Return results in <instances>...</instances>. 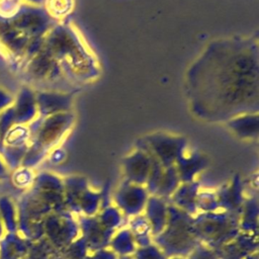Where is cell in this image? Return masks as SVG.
<instances>
[{
	"label": "cell",
	"instance_id": "obj_1",
	"mask_svg": "<svg viewBox=\"0 0 259 259\" xmlns=\"http://www.w3.org/2000/svg\"><path fill=\"white\" fill-rule=\"evenodd\" d=\"M74 3V0H50L49 6L56 16H64L73 10Z\"/></svg>",
	"mask_w": 259,
	"mask_h": 259
},
{
	"label": "cell",
	"instance_id": "obj_2",
	"mask_svg": "<svg viewBox=\"0 0 259 259\" xmlns=\"http://www.w3.org/2000/svg\"><path fill=\"white\" fill-rule=\"evenodd\" d=\"M31 177H30V174L27 172V171H21V172H18L15 177H14V180H15V183L17 185H26L27 183H29Z\"/></svg>",
	"mask_w": 259,
	"mask_h": 259
}]
</instances>
